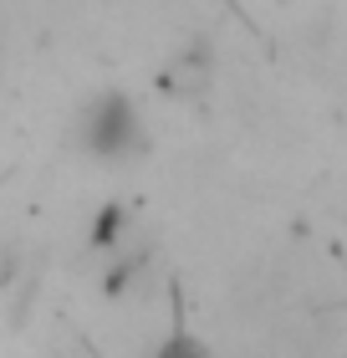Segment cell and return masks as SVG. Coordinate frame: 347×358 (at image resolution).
Listing matches in <instances>:
<instances>
[{
	"instance_id": "cell-1",
	"label": "cell",
	"mask_w": 347,
	"mask_h": 358,
	"mask_svg": "<svg viewBox=\"0 0 347 358\" xmlns=\"http://www.w3.org/2000/svg\"><path fill=\"white\" fill-rule=\"evenodd\" d=\"M82 138H87V149L108 154V159L138 149V118H133V108H128V97H118V92L103 97V103L87 113V123H82Z\"/></svg>"
},
{
	"instance_id": "cell-2",
	"label": "cell",
	"mask_w": 347,
	"mask_h": 358,
	"mask_svg": "<svg viewBox=\"0 0 347 358\" xmlns=\"http://www.w3.org/2000/svg\"><path fill=\"white\" fill-rule=\"evenodd\" d=\"M158 358H205V353H200V343H194V338H184V333H179V338H174V343L163 348Z\"/></svg>"
}]
</instances>
